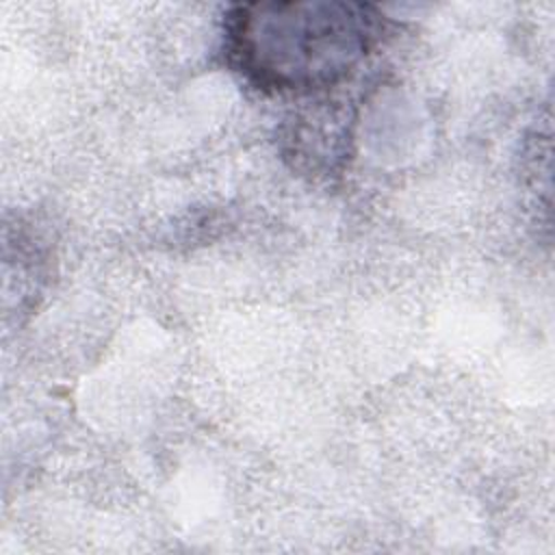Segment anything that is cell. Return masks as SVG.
<instances>
[{"mask_svg":"<svg viewBox=\"0 0 555 555\" xmlns=\"http://www.w3.org/2000/svg\"><path fill=\"white\" fill-rule=\"evenodd\" d=\"M377 39L358 2H249L225 17V54L260 89L306 93L345 80Z\"/></svg>","mask_w":555,"mask_h":555,"instance_id":"obj_1","label":"cell"}]
</instances>
